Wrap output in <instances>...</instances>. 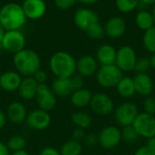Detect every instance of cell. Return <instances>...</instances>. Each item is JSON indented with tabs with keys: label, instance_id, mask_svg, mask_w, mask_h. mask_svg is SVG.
<instances>
[{
	"label": "cell",
	"instance_id": "1",
	"mask_svg": "<svg viewBox=\"0 0 155 155\" xmlns=\"http://www.w3.org/2000/svg\"><path fill=\"white\" fill-rule=\"evenodd\" d=\"M26 21L27 18L20 4L10 2L0 8V25L5 31L20 30Z\"/></svg>",
	"mask_w": 155,
	"mask_h": 155
},
{
	"label": "cell",
	"instance_id": "2",
	"mask_svg": "<svg viewBox=\"0 0 155 155\" xmlns=\"http://www.w3.org/2000/svg\"><path fill=\"white\" fill-rule=\"evenodd\" d=\"M13 63L15 71L22 76H33L41 67V59L36 52L32 49L24 48L14 54Z\"/></svg>",
	"mask_w": 155,
	"mask_h": 155
},
{
	"label": "cell",
	"instance_id": "3",
	"mask_svg": "<svg viewBox=\"0 0 155 155\" xmlns=\"http://www.w3.org/2000/svg\"><path fill=\"white\" fill-rule=\"evenodd\" d=\"M49 67L55 77L70 78L76 73V60L68 52L58 51L51 56Z\"/></svg>",
	"mask_w": 155,
	"mask_h": 155
},
{
	"label": "cell",
	"instance_id": "4",
	"mask_svg": "<svg viewBox=\"0 0 155 155\" xmlns=\"http://www.w3.org/2000/svg\"><path fill=\"white\" fill-rule=\"evenodd\" d=\"M96 81L104 88H113L123 78V72L115 64L101 65L96 72Z\"/></svg>",
	"mask_w": 155,
	"mask_h": 155
},
{
	"label": "cell",
	"instance_id": "5",
	"mask_svg": "<svg viewBox=\"0 0 155 155\" xmlns=\"http://www.w3.org/2000/svg\"><path fill=\"white\" fill-rule=\"evenodd\" d=\"M25 36L21 30H8L5 32L0 44L6 52L15 54L25 48Z\"/></svg>",
	"mask_w": 155,
	"mask_h": 155
},
{
	"label": "cell",
	"instance_id": "6",
	"mask_svg": "<svg viewBox=\"0 0 155 155\" xmlns=\"http://www.w3.org/2000/svg\"><path fill=\"white\" fill-rule=\"evenodd\" d=\"M137 54L134 49L130 45H123L116 52L115 65L122 72H131L134 71Z\"/></svg>",
	"mask_w": 155,
	"mask_h": 155
},
{
	"label": "cell",
	"instance_id": "7",
	"mask_svg": "<svg viewBox=\"0 0 155 155\" xmlns=\"http://www.w3.org/2000/svg\"><path fill=\"white\" fill-rule=\"evenodd\" d=\"M140 137L149 139L155 136V116L144 112L139 114L132 124Z\"/></svg>",
	"mask_w": 155,
	"mask_h": 155
},
{
	"label": "cell",
	"instance_id": "8",
	"mask_svg": "<svg viewBox=\"0 0 155 155\" xmlns=\"http://www.w3.org/2000/svg\"><path fill=\"white\" fill-rule=\"evenodd\" d=\"M139 114L137 106L131 102L120 104L114 111V119L120 126L132 125Z\"/></svg>",
	"mask_w": 155,
	"mask_h": 155
},
{
	"label": "cell",
	"instance_id": "9",
	"mask_svg": "<svg viewBox=\"0 0 155 155\" xmlns=\"http://www.w3.org/2000/svg\"><path fill=\"white\" fill-rule=\"evenodd\" d=\"M97 136L98 143L105 150L117 147L122 141L121 130L116 126H107L104 128Z\"/></svg>",
	"mask_w": 155,
	"mask_h": 155
},
{
	"label": "cell",
	"instance_id": "10",
	"mask_svg": "<svg viewBox=\"0 0 155 155\" xmlns=\"http://www.w3.org/2000/svg\"><path fill=\"white\" fill-rule=\"evenodd\" d=\"M51 115L49 112L44 111L42 109H35L27 114L25 118V124L27 127L35 131H42L46 128L51 124Z\"/></svg>",
	"mask_w": 155,
	"mask_h": 155
},
{
	"label": "cell",
	"instance_id": "11",
	"mask_svg": "<svg viewBox=\"0 0 155 155\" xmlns=\"http://www.w3.org/2000/svg\"><path fill=\"white\" fill-rule=\"evenodd\" d=\"M35 99L39 109L46 112H50L56 105V95L46 84H39Z\"/></svg>",
	"mask_w": 155,
	"mask_h": 155
},
{
	"label": "cell",
	"instance_id": "12",
	"mask_svg": "<svg viewBox=\"0 0 155 155\" xmlns=\"http://www.w3.org/2000/svg\"><path fill=\"white\" fill-rule=\"evenodd\" d=\"M92 110L99 115H108L114 108V103L113 99L106 94L99 93L93 94L90 104Z\"/></svg>",
	"mask_w": 155,
	"mask_h": 155
},
{
	"label": "cell",
	"instance_id": "13",
	"mask_svg": "<svg viewBox=\"0 0 155 155\" xmlns=\"http://www.w3.org/2000/svg\"><path fill=\"white\" fill-rule=\"evenodd\" d=\"M27 19L37 20L42 18L47 10L45 0H25L21 5Z\"/></svg>",
	"mask_w": 155,
	"mask_h": 155
},
{
	"label": "cell",
	"instance_id": "14",
	"mask_svg": "<svg viewBox=\"0 0 155 155\" xmlns=\"http://www.w3.org/2000/svg\"><path fill=\"white\" fill-rule=\"evenodd\" d=\"M74 22L80 30L85 31L90 25L99 22V16L95 11L90 8L82 7L74 13Z\"/></svg>",
	"mask_w": 155,
	"mask_h": 155
},
{
	"label": "cell",
	"instance_id": "15",
	"mask_svg": "<svg viewBox=\"0 0 155 155\" xmlns=\"http://www.w3.org/2000/svg\"><path fill=\"white\" fill-rule=\"evenodd\" d=\"M104 33L112 39L121 38L126 32V22L121 16H113L105 23Z\"/></svg>",
	"mask_w": 155,
	"mask_h": 155
},
{
	"label": "cell",
	"instance_id": "16",
	"mask_svg": "<svg viewBox=\"0 0 155 155\" xmlns=\"http://www.w3.org/2000/svg\"><path fill=\"white\" fill-rule=\"evenodd\" d=\"M97 70L98 62L90 54L83 55L76 61V72L82 77H90L96 74Z\"/></svg>",
	"mask_w": 155,
	"mask_h": 155
},
{
	"label": "cell",
	"instance_id": "17",
	"mask_svg": "<svg viewBox=\"0 0 155 155\" xmlns=\"http://www.w3.org/2000/svg\"><path fill=\"white\" fill-rule=\"evenodd\" d=\"M22 79V75L16 71L4 72L0 74V88L5 92L17 91Z\"/></svg>",
	"mask_w": 155,
	"mask_h": 155
},
{
	"label": "cell",
	"instance_id": "18",
	"mask_svg": "<svg viewBox=\"0 0 155 155\" xmlns=\"http://www.w3.org/2000/svg\"><path fill=\"white\" fill-rule=\"evenodd\" d=\"M136 94L142 96H149L153 91V81L148 74H136L134 78Z\"/></svg>",
	"mask_w": 155,
	"mask_h": 155
},
{
	"label": "cell",
	"instance_id": "19",
	"mask_svg": "<svg viewBox=\"0 0 155 155\" xmlns=\"http://www.w3.org/2000/svg\"><path fill=\"white\" fill-rule=\"evenodd\" d=\"M39 84L34 79L33 76L24 77L17 89L19 95L24 100H32L35 98Z\"/></svg>",
	"mask_w": 155,
	"mask_h": 155
},
{
	"label": "cell",
	"instance_id": "20",
	"mask_svg": "<svg viewBox=\"0 0 155 155\" xmlns=\"http://www.w3.org/2000/svg\"><path fill=\"white\" fill-rule=\"evenodd\" d=\"M116 52L114 46L109 44L102 45L96 51V60L101 65L114 64L116 58Z\"/></svg>",
	"mask_w": 155,
	"mask_h": 155
},
{
	"label": "cell",
	"instance_id": "21",
	"mask_svg": "<svg viewBox=\"0 0 155 155\" xmlns=\"http://www.w3.org/2000/svg\"><path fill=\"white\" fill-rule=\"evenodd\" d=\"M27 116L25 105L20 102H12L6 110V117L14 124H21L25 121Z\"/></svg>",
	"mask_w": 155,
	"mask_h": 155
},
{
	"label": "cell",
	"instance_id": "22",
	"mask_svg": "<svg viewBox=\"0 0 155 155\" xmlns=\"http://www.w3.org/2000/svg\"><path fill=\"white\" fill-rule=\"evenodd\" d=\"M51 89L56 96L65 97V96L71 95L72 93L74 92V88H73L72 82H71V77L70 78L55 77V79L54 80L52 84Z\"/></svg>",
	"mask_w": 155,
	"mask_h": 155
},
{
	"label": "cell",
	"instance_id": "23",
	"mask_svg": "<svg viewBox=\"0 0 155 155\" xmlns=\"http://www.w3.org/2000/svg\"><path fill=\"white\" fill-rule=\"evenodd\" d=\"M93 94L85 88H81L79 90H75L70 95L71 103L74 106L77 108H84L90 104Z\"/></svg>",
	"mask_w": 155,
	"mask_h": 155
},
{
	"label": "cell",
	"instance_id": "24",
	"mask_svg": "<svg viewBox=\"0 0 155 155\" xmlns=\"http://www.w3.org/2000/svg\"><path fill=\"white\" fill-rule=\"evenodd\" d=\"M116 92L118 94L124 98H130L133 97L136 92H135V87H134V78L132 77H124L120 80V82L117 84L115 86Z\"/></svg>",
	"mask_w": 155,
	"mask_h": 155
},
{
	"label": "cell",
	"instance_id": "25",
	"mask_svg": "<svg viewBox=\"0 0 155 155\" xmlns=\"http://www.w3.org/2000/svg\"><path fill=\"white\" fill-rule=\"evenodd\" d=\"M135 24L140 30L146 31L154 25L153 15L150 11L145 9L140 10L135 15Z\"/></svg>",
	"mask_w": 155,
	"mask_h": 155
},
{
	"label": "cell",
	"instance_id": "26",
	"mask_svg": "<svg viewBox=\"0 0 155 155\" xmlns=\"http://www.w3.org/2000/svg\"><path fill=\"white\" fill-rule=\"evenodd\" d=\"M61 155H81L83 152V145L80 142L69 140L65 142L60 149Z\"/></svg>",
	"mask_w": 155,
	"mask_h": 155
},
{
	"label": "cell",
	"instance_id": "27",
	"mask_svg": "<svg viewBox=\"0 0 155 155\" xmlns=\"http://www.w3.org/2000/svg\"><path fill=\"white\" fill-rule=\"evenodd\" d=\"M72 123L79 128L86 129L92 124V117L84 112H75L71 116Z\"/></svg>",
	"mask_w": 155,
	"mask_h": 155
},
{
	"label": "cell",
	"instance_id": "28",
	"mask_svg": "<svg viewBox=\"0 0 155 155\" xmlns=\"http://www.w3.org/2000/svg\"><path fill=\"white\" fill-rule=\"evenodd\" d=\"M143 44L145 50L151 54L155 53V25L146 30L143 36Z\"/></svg>",
	"mask_w": 155,
	"mask_h": 155
},
{
	"label": "cell",
	"instance_id": "29",
	"mask_svg": "<svg viewBox=\"0 0 155 155\" xmlns=\"http://www.w3.org/2000/svg\"><path fill=\"white\" fill-rule=\"evenodd\" d=\"M139 5V0H115V6L117 10L123 14H128L134 11Z\"/></svg>",
	"mask_w": 155,
	"mask_h": 155
},
{
	"label": "cell",
	"instance_id": "30",
	"mask_svg": "<svg viewBox=\"0 0 155 155\" xmlns=\"http://www.w3.org/2000/svg\"><path fill=\"white\" fill-rule=\"evenodd\" d=\"M84 32H85V34L87 35L88 37H90L91 39H94V40L101 39L105 35L104 27L100 24V22H96V23H94V24L90 25L85 29Z\"/></svg>",
	"mask_w": 155,
	"mask_h": 155
},
{
	"label": "cell",
	"instance_id": "31",
	"mask_svg": "<svg viewBox=\"0 0 155 155\" xmlns=\"http://www.w3.org/2000/svg\"><path fill=\"white\" fill-rule=\"evenodd\" d=\"M6 145L9 151L12 152L24 150L26 145V140L22 135H13L7 141Z\"/></svg>",
	"mask_w": 155,
	"mask_h": 155
},
{
	"label": "cell",
	"instance_id": "32",
	"mask_svg": "<svg viewBox=\"0 0 155 155\" xmlns=\"http://www.w3.org/2000/svg\"><path fill=\"white\" fill-rule=\"evenodd\" d=\"M121 134H122V141H124L127 143H134L140 137L133 125L123 127Z\"/></svg>",
	"mask_w": 155,
	"mask_h": 155
},
{
	"label": "cell",
	"instance_id": "33",
	"mask_svg": "<svg viewBox=\"0 0 155 155\" xmlns=\"http://www.w3.org/2000/svg\"><path fill=\"white\" fill-rule=\"evenodd\" d=\"M152 68L150 58L147 56H143L140 58H137L134 71L136 74H147L149 70Z\"/></svg>",
	"mask_w": 155,
	"mask_h": 155
},
{
	"label": "cell",
	"instance_id": "34",
	"mask_svg": "<svg viewBox=\"0 0 155 155\" xmlns=\"http://www.w3.org/2000/svg\"><path fill=\"white\" fill-rule=\"evenodd\" d=\"M143 111L146 114H152L155 116V98L153 96H146L143 100Z\"/></svg>",
	"mask_w": 155,
	"mask_h": 155
},
{
	"label": "cell",
	"instance_id": "35",
	"mask_svg": "<svg viewBox=\"0 0 155 155\" xmlns=\"http://www.w3.org/2000/svg\"><path fill=\"white\" fill-rule=\"evenodd\" d=\"M76 2L78 1L77 0H54V6L60 10L70 9L76 4Z\"/></svg>",
	"mask_w": 155,
	"mask_h": 155
},
{
	"label": "cell",
	"instance_id": "36",
	"mask_svg": "<svg viewBox=\"0 0 155 155\" xmlns=\"http://www.w3.org/2000/svg\"><path fill=\"white\" fill-rule=\"evenodd\" d=\"M84 77H82L79 74H74L71 77V82H72V85L74 88V91L75 90H79L81 88H84Z\"/></svg>",
	"mask_w": 155,
	"mask_h": 155
},
{
	"label": "cell",
	"instance_id": "37",
	"mask_svg": "<svg viewBox=\"0 0 155 155\" xmlns=\"http://www.w3.org/2000/svg\"><path fill=\"white\" fill-rule=\"evenodd\" d=\"M84 143L86 146L88 147H93L95 144L98 143V136L94 134H86L84 139Z\"/></svg>",
	"mask_w": 155,
	"mask_h": 155
},
{
	"label": "cell",
	"instance_id": "38",
	"mask_svg": "<svg viewBox=\"0 0 155 155\" xmlns=\"http://www.w3.org/2000/svg\"><path fill=\"white\" fill-rule=\"evenodd\" d=\"M134 155H155V148L145 144L144 146L139 148Z\"/></svg>",
	"mask_w": 155,
	"mask_h": 155
},
{
	"label": "cell",
	"instance_id": "39",
	"mask_svg": "<svg viewBox=\"0 0 155 155\" xmlns=\"http://www.w3.org/2000/svg\"><path fill=\"white\" fill-rule=\"evenodd\" d=\"M33 77H34V79H35L39 84H45V82H46V80H47V74H46L45 71L39 69L38 71H36V72L35 73V74L33 75Z\"/></svg>",
	"mask_w": 155,
	"mask_h": 155
},
{
	"label": "cell",
	"instance_id": "40",
	"mask_svg": "<svg viewBox=\"0 0 155 155\" xmlns=\"http://www.w3.org/2000/svg\"><path fill=\"white\" fill-rule=\"evenodd\" d=\"M85 132H84V129H82V128H79V127H76L74 132H73V140L74 141H77V142H82L84 141V137H85Z\"/></svg>",
	"mask_w": 155,
	"mask_h": 155
},
{
	"label": "cell",
	"instance_id": "41",
	"mask_svg": "<svg viewBox=\"0 0 155 155\" xmlns=\"http://www.w3.org/2000/svg\"><path fill=\"white\" fill-rule=\"evenodd\" d=\"M39 155H61V153L57 149L48 146V147H45L44 149H42Z\"/></svg>",
	"mask_w": 155,
	"mask_h": 155
},
{
	"label": "cell",
	"instance_id": "42",
	"mask_svg": "<svg viewBox=\"0 0 155 155\" xmlns=\"http://www.w3.org/2000/svg\"><path fill=\"white\" fill-rule=\"evenodd\" d=\"M9 149L7 145L2 142H0V155H9Z\"/></svg>",
	"mask_w": 155,
	"mask_h": 155
},
{
	"label": "cell",
	"instance_id": "43",
	"mask_svg": "<svg viewBox=\"0 0 155 155\" xmlns=\"http://www.w3.org/2000/svg\"><path fill=\"white\" fill-rule=\"evenodd\" d=\"M6 114L2 110H0V129H2L5 126L6 123Z\"/></svg>",
	"mask_w": 155,
	"mask_h": 155
},
{
	"label": "cell",
	"instance_id": "44",
	"mask_svg": "<svg viewBox=\"0 0 155 155\" xmlns=\"http://www.w3.org/2000/svg\"><path fill=\"white\" fill-rule=\"evenodd\" d=\"M140 1V5H154L155 0H139Z\"/></svg>",
	"mask_w": 155,
	"mask_h": 155
},
{
	"label": "cell",
	"instance_id": "45",
	"mask_svg": "<svg viewBox=\"0 0 155 155\" xmlns=\"http://www.w3.org/2000/svg\"><path fill=\"white\" fill-rule=\"evenodd\" d=\"M77 1L84 5H94V4L99 2L100 0H77Z\"/></svg>",
	"mask_w": 155,
	"mask_h": 155
},
{
	"label": "cell",
	"instance_id": "46",
	"mask_svg": "<svg viewBox=\"0 0 155 155\" xmlns=\"http://www.w3.org/2000/svg\"><path fill=\"white\" fill-rule=\"evenodd\" d=\"M146 145H149L151 147H154L155 148V136L154 137H151V138L147 139Z\"/></svg>",
	"mask_w": 155,
	"mask_h": 155
},
{
	"label": "cell",
	"instance_id": "47",
	"mask_svg": "<svg viewBox=\"0 0 155 155\" xmlns=\"http://www.w3.org/2000/svg\"><path fill=\"white\" fill-rule=\"evenodd\" d=\"M11 155H29V154H28V153L24 149V150H19V151L13 152Z\"/></svg>",
	"mask_w": 155,
	"mask_h": 155
},
{
	"label": "cell",
	"instance_id": "48",
	"mask_svg": "<svg viewBox=\"0 0 155 155\" xmlns=\"http://www.w3.org/2000/svg\"><path fill=\"white\" fill-rule=\"evenodd\" d=\"M150 62H151V66L153 69L155 70V53L154 54H152L151 57H150Z\"/></svg>",
	"mask_w": 155,
	"mask_h": 155
},
{
	"label": "cell",
	"instance_id": "49",
	"mask_svg": "<svg viewBox=\"0 0 155 155\" xmlns=\"http://www.w3.org/2000/svg\"><path fill=\"white\" fill-rule=\"evenodd\" d=\"M5 32V29L3 28V26L0 25V43H1V40H2V38H3V36H4Z\"/></svg>",
	"mask_w": 155,
	"mask_h": 155
},
{
	"label": "cell",
	"instance_id": "50",
	"mask_svg": "<svg viewBox=\"0 0 155 155\" xmlns=\"http://www.w3.org/2000/svg\"><path fill=\"white\" fill-rule=\"evenodd\" d=\"M152 15H153V21H154V25H155V5H153V9H152Z\"/></svg>",
	"mask_w": 155,
	"mask_h": 155
},
{
	"label": "cell",
	"instance_id": "51",
	"mask_svg": "<svg viewBox=\"0 0 155 155\" xmlns=\"http://www.w3.org/2000/svg\"><path fill=\"white\" fill-rule=\"evenodd\" d=\"M0 91H1V88H0Z\"/></svg>",
	"mask_w": 155,
	"mask_h": 155
}]
</instances>
